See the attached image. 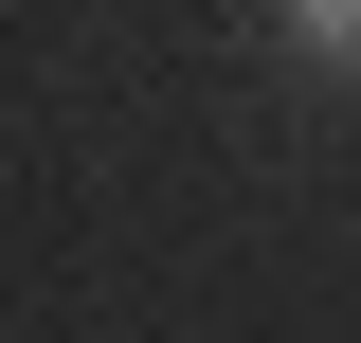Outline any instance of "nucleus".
I'll return each instance as SVG.
<instances>
[{
  "label": "nucleus",
  "mask_w": 361,
  "mask_h": 343,
  "mask_svg": "<svg viewBox=\"0 0 361 343\" xmlns=\"http://www.w3.org/2000/svg\"><path fill=\"white\" fill-rule=\"evenodd\" d=\"M271 18H289V54H307V73H361V0H271Z\"/></svg>",
  "instance_id": "obj_1"
}]
</instances>
